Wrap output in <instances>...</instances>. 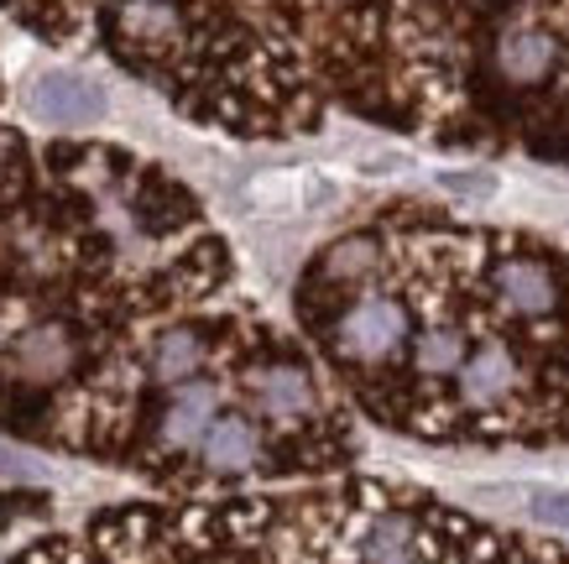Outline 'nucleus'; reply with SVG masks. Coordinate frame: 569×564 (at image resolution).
Returning <instances> with one entry per match:
<instances>
[{
  "label": "nucleus",
  "mask_w": 569,
  "mask_h": 564,
  "mask_svg": "<svg viewBox=\"0 0 569 564\" xmlns=\"http://www.w3.org/2000/svg\"><path fill=\"white\" fill-rule=\"evenodd\" d=\"M408 335H413V308L392 288H366L356 304L335 314V325L325 329V350L346 372H371L402 356Z\"/></svg>",
  "instance_id": "1"
},
{
  "label": "nucleus",
  "mask_w": 569,
  "mask_h": 564,
  "mask_svg": "<svg viewBox=\"0 0 569 564\" xmlns=\"http://www.w3.org/2000/svg\"><path fill=\"white\" fill-rule=\"evenodd\" d=\"M183 27H189L183 0H104V37L137 69L173 58L183 48Z\"/></svg>",
  "instance_id": "2"
},
{
  "label": "nucleus",
  "mask_w": 569,
  "mask_h": 564,
  "mask_svg": "<svg viewBox=\"0 0 569 564\" xmlns=\"http://www.w3.org/2000/svg\"><path fill=\"white\" fill-rule=\"evenodd\" d=\"M559 52H565V42H559V32H553L549 21L518 17L497 32L491 69H497V79L507 89H538L553 69H559Z\"/></svg>",
  "instance_id": "3"
},
{
  "label": "nucleus",
  "mask_w": 569,
  "mask_h": 564,
  "mask_svg": "<svg viewBox=\"0 0 569 564\" xmlns=\"http://www.w3.org/2000/svg\"><path fill=\"white\" fill-rule=\"evenodd\" d=\"M220 418V387L204 382V376H193L183 387H173L168 397V408L157 418V439L152 449L162 461H183V455H199V439L209 434V424Z\"/></svg>",
  "instance_id": "4"
},
{
  "label": "nucleus",
  "mask_w": 569,
  "mask_h": 564,
  "mask_svg": "<svg viewBox=\"0 0 569 564\" xmlns=\"http://www.w3.org/2000/svg\"><path fill=\"white\" fill-rule=\"evenodd\" d=\"M246 393H251L261 418H272V424H309L319 403H325L303 360H267V366H257L246 376Z\"/></svg>",
  "instance_id": "5"
},
{
  "label": "nucleus",
  "mask_w": 569,
  "mask_h": 564,
  "mask_svg": "<svg viewBox=\"0 0 569 564\" xmlns=\"http://www.w3.org/2000/svg\"><path fill=\"white\" fill-rule=\"evenodd\" d=\"M199 471L214 481H236V476H257L261 465H267V439H261L257 418H246V413H220L209 434L199 439Z\"/></svg>",
  "instance_id": "6"
},
{
  "label": "nucleus",
  "mask_w": 569,
  "mask_h": 564,
  "mask_svg": "<svg viewBox=\"0 0 569 564\" xmlns=\"http://www.w3.org/2000/svg\"><path fill=\"white\" fill-rule=\"evenodd\" d=\"M27 105H32V116L48 120V126H94V120L110 110L104 89L94 85V79H84V73H73V69L37 73Z\"/></svg>",
  "instance_id": "7"
},
{
  "label": "nucleus",
  "mask_w": 569,
  "mask_h": 564,
  "mask_svg": "<svg viewBox=\"0 0 569 564\" xmlns=\"http://www.w3.org/2000/svg\"><path fill=\"white\" fill-rule=\"evenodd\" d=\"M335 199V184L313 168H282V172H261L257 184L246 188V205L257 215L272 220H293V215H313Z\"/></svg>",
  "instance_id": "8"
},
{
  "label": "nucleus",
  "mask_w": 569,
  "mask_h": 564,
  "mask_svg": "<svg viewBox=\"0 0 569 564\" xmlns=\"http://www.w3.org/2000/svg\"><path fill=\"white\" fill-rule=\"evenodd\" d=\"M141 360H147V376L157 387H183L209 366V340L199 325H168L152 335Z\"/></svg>",
  "instance_id": "9"
},
{
  "label": "nucleus",
  "mask_w": 569,
  "mask_h": 564,
  "mask_svg": "<svg viewBox=\"0 0 569 564\" xmlns=\"http://www.w3.org/2000/svg\"><path fill=\"white\" fill-rule=\"evenodd\" d=\"M518 502H522V513H528L533 528L569 533V492L565 486H522Z\"/></svg>",
  "instance_id": "10"
},
{
  "label": "nucleus",
  "mask_w": 569,
  "mask_h": 564,
  "mask_svg": "<svg viewBox=\"0 0 569 564\" xmlns=\"http://www.w3.org/2000/svg\"><path fill=\"white\" fill-rule=\"evenodd\" d=\"M0 481H6V486H42V481H48V465L32 461V455H21V449L0 445Z\"/></svg>",
  "instance_id": "11"
},
{
  "label": "nucleus",
  "mask_w": 569,
  "mask_h": 564,
  "mask_svg": "<svg viewBox=\"0 0 569 564\" xmlns=\"http://www.w3.org/2000/svg\"><path fill=\"white\" fill-rule=\"evenodd\" d=\"M439 184H445V188H476V194H486V188H491V178H486V172H445Z\"/></svg>",
  "instance_id": "12"
}]
</instances>
